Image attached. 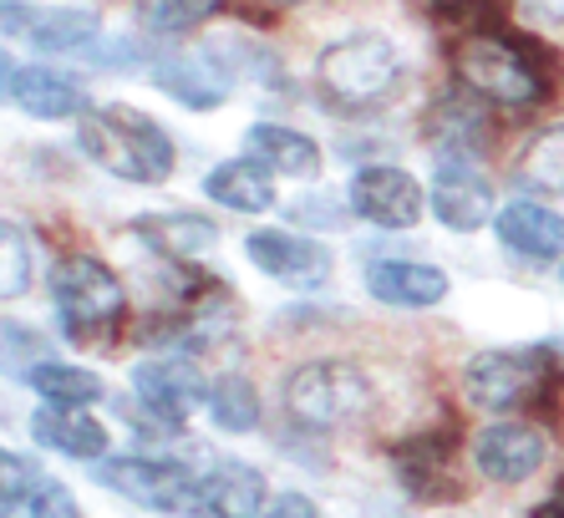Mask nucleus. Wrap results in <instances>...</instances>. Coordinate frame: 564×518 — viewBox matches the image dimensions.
I'll return each mask as SVG.
<instances>
[{
    "label": "nucleus",
    "mask_w": 564,
    "mask_h": 518,
    "mask_svg": "<svg viewBox=\"0 0 564 518\" xmlns=\"http://www.w3.org/2000/svg\"><path fill=\"white\" fill-rule=\"evenodd\" d=\"M77 138H82V148L93 153L97 169L118 173V179H128V183H163L173 173L169 132L128 102L87 112L77 122Z\"/></svg>",
    "instance_id": "1"
},
{
    "label": "nucleus",
    "mask_w": 564,
    "mask_h": 518,
    "mask_svg": "<svg viewBox=\"0 0 564 518\" xmlns=\"http://www.w3.org/2000/svg\"><path fill=\"white\" fill-rule=\"evenodd\" d=\"M453 66H458L463 87L499 107H534L550 91L539 62L529 56V46L499 36V31H468L458 41V52H453Z\"/></svg>",
    "instance_id": "2"
},
{
    "label": "nucleus",
    "mask_w": 564,
    "mask_h": 518,
    "mask_svg": "<svg viewBox=\"0 0 564 518\" xmlns=\"http://www.w3.org/2000/svg\"><path fill=\"white\" fill-rule=\"evenodd\" d=\"M315 82L336 107H377L402 82V56L387 36L361 31V36H346L321 52Z\"/></svg>",
    "instance_id": "3"
},
{
    "label": "nucleus",
    "mask_w": 564,
    "mask_h": 518,
    "mask_svg": "<svg viewBox=\"0 0 564 518\" xmlns=\"http://www.w3.org/2000/svg\"><path fill=\"white\" fill-rule=\"evenodd\" d=\"M285 407L290 417L311 432H326V428H346L356 417L371 407V381L367 371L356 361H305L301 371H290L285 381Z\"/></svg>",
    "instance_id": "4"
},
{
    "label": "nucleus",
    "mask_w": 564,
    "mask_h": 518,
    "mask_svg": "<svg viewBox=\"0 0 564 518\" xmlns=\"http://www.w3.org/2000/svg\"><path fill=\"white\" fill-rule=\"evenodd\" d=\"M550 376H554L550 350H484L463 371V391L484 412H519V407L544 397Z\"/></svg>",
    "instance_id": "5"
},
{
    "label": "nucleus",
    "mask_w": 564,
    "mask_h": 518,
    "mask_svg": "<svg viewBox=\"0 0 564 518\" xmlns=\"http://www.w3.org/2000/svg\"><path fill=\"white\" fill-rule=\"evenodd\" d=\"M52 295H56V311H62V321H66L72 336H97V331H107V325L122 321L118 274L93 255L62 259L56 274H52Z\"/></svg>",
    "instance_id": "6"
},
{
    "label": "nucleus",
    "mask_w": 564,
    "mask_h": 518,
    "mask_svg": "<svg viewBox=\"0 0 564 518\" xmlns=\"http://www.w3.org/2000/svg\"><path fill=\"white\" fill-rule=\"evenodd\" d=\"M97 478L143 508H163V514H173V518H198V478H188L178 463L118 457V463L97 467Z\"/></svg>",
    "instance_id": "7"
},
{
    "label": "nucleus",
    "mask_w": 564,
    "mask_h": 518,
    "mask_svg": "<svg viewBox=\"0 0 564 518\" xmlns=\"http://www.w3.org/2000/svg\"><path fill=\"white\" fill-rule=\"evenodd\" d=\"M351 208L377 229H412L422 219V183L402 169H361L351 179Z\"/></svg>",
    "instance_id": "8"
},
{
    "label": "nucleus",
    "mask_w": 564,
    "mask_h": 518,
    "mask_svg": "<svg viewBox=\"0 0 564 518\" xmlns=\"http://www.w3.org/2000/svg\"><path fill=\"white\" fill-rule=\"evenodd\" d=\"M250 259L260 265L270 280L280 285H295V290H311V285H326L330 274V249L305 239V234H280V229H254L245 239Z\"/></svg>",
    "instance_id": "9"
},
{
    "label": "nucleus",
    "mask_w": 564,
    "mask_h": 518,
    "mask_svg": "<svg viewBox=\"0 0 564 518\" xmlns=\"http://www.w3.org/2000/svg\"><path fill=\"white\" fill-rule=\"evenodd\" d=\"M132 387H138V397H143L163 422H173V428H178L198 402H209V387H204V376H198V366L188 361V356H153V361H143L132 371Z\"/></svg>",
    "instance_id": "10"
},
{
    "label": "nucleus",
    "mask_w": 564,
    "mask_h": 518,
    "mask_svg": "<svg viewBox=\"0 0 564 518\" xmlns=\"http://www.w3.org/2000/svg\"><path fill=\"white\" fill-rule=\"evenodd\" d=\"M433 214L458 234L484 229L494 219V188L478 169H468V158H447L437 163V179H433Z\"/></svg>",
    "instance_id": "11"
},
{
    "label": "nucleus",
    "mask_w": 564,
    "mask_h": 518,
    "mask_svg": "<svg viewBox=\"0 0 564 518\" xmlns=\"http://www.w3.org/2000/svg\"><path fill=\"white\" fill-rule=\"evenodd\" d=\"M473 463L494 483H524L544 463V438L524 422H494L473 442Z\"/></svg>",
    "instance_id": "12"
},
{
    "label": "nucleus",
    "mask_w": 564,
    "mask_h": 518,
    "mask_svg": "<svg viewBox=\"0 0 564 518\" xmlns=\"http://www.w3.org/2000/svg\"><path fill=\"white\" fill-rule=\"evenodd\" d=\"M367 290L381 305L427 311V305L447 300V274L437 265H417V259H377L367 270Z\"/></svg>",
    "instance_id": "13"
},
{
    "label": "nucleus",
    "mask_w": 564,
    "mask_h": 518,
    "mask_svg": "<svg viewBox=\"0 0 564 518\" xmlns=\"http://www.w3.org/2000/svg\"><path fill=\"white\" fill-rule=\"evenodd\" d=\"M264 478L250 463H219L209 478H198V518H260Z\"/></svg>",
    "instance_id": "14"
},
{
    "label": "nucleus",
    "mask_w": 564,
    "mask_h": 518,
    "mask_svg": "<svg viewBox=\"0 0 564 518\" xmlns=\"http://www.w3.org/2000/svg\"><path fill=\"white\" fill-rule=\"evenodd\" d=\"M132 234L163 259H178V265L209 255L219 245V229L204 214H143V219H132Z\"/></svg>",
    "instance_id": "15"
},
{
    "label": "nucleus",
    "mask_w": 564,
    "mask_h": 518,
    "mask_svg": "<svg viewBox=\"0 0 564 518\" xmlns=\"http://www.w3.org/2000/svg\"><path fill=\"white\" fill-rule=\"evenodd\" d=\"M494 224H499V239L513 255H524V259H560L564 255V219L544 204L519 198V204H509Z\"/></svg>",
    "instance_id": "16"
},
{
    "label": "nucleus",
    "mask_w": 564,
    "mask_h": 518,
    "mask_svg": "<svg viewBox=\"0 0 564 518\" xmlns=\"http://www.w3.org/2000/svg\"><path fill=\"white\" fill-rule=\"evenodd\" d=\"M21 112L41 117V122H62V117H87V91L77 87L72 77L52 72V66H21L15 77V97Z\"/></svg>",
    "instance_id": "17"
},
{
    "label": "nucleus",
    "mask_w": 564,
    "mask_h": 518,
    "mask_svg": "<svg viewBox=\"0 0 564 518\" xmlns=\"http://www.w3.org/2000/svg\"><path fill=\"white\" fill-rule=\"evenodd\" d=\"M31 432H36L41 447H52L62 457H102L107 453V428L93 422L82 407H46V412L31 417Z\"/></svg>",
    "instance_id": "18"
},
{
    "label": "nucleus",
    "mask_w": 564,
    "mask_h": 518,
    "mask_svg": "<svg viewBox=\"0 0 564 518\" xmlns=\"http://www.w3.org/2000/svg\"><path fill=\"white\" fill-rule=\"evenodd\" d=\"M204 194L214 204L235 208V214H264V208L275 204V183H270V169L254 163V158H229V163H219L209 173Z\"/></svg>",
    "instance_id": "19"
},
{
    "label": "nucleus",
    "mask_w": 564,
    "mask_h": 518,
    "mask_svg": "<svg viewBox=\"0 0 564 518\" xmlns=\"http://www.w3.org/2000/svg\"><path fill=\"white\" fill-rule=\"evenodd\" d=\"M250 158L264 163L270 173H285V179H311L321 169V148L295 128H280V122H254L250 128Z\"/></svg>",
    "instance_id": "20"
},
{
    "label": "nucleus",
    "mask_w": 564,
    "mask_h": 518,
    "mask_svg": "<svg viewBox=\"0 0 564 518\" xmlns=\"http://www.w3.org/2000/svg\"><path fill=\"white\" fill-rule=\"evenodd\" d=\"M153 82L169 91V97H178L184 107H194V112H209V107H219L224 97H229V77H224L219 66L198 62V56H169V62H158Z\"/></svg>",
    "instance_id": "21"
},
{
    "label": "nucleus",
    "mask_w": 564,
    "mask_h": 518,
    "mask_svg": "<svg viewBox=\"0 0 564 518\" xmlns=\"http://www.w3.org/2000/svg\"><path fill=\"white\" fill-rule=\"evenodd\" d=\"M31 46L36 52H82L97 41V15L77 11V6H52V11H36L31 21Z\"/></svg>",
    "instance_id": "22"
},
{
    "label": "nucleus",
    "mask_w": 564,
    "mask_h": 518,
    "mask_svg": "<svg viewBox=\"0 0 564 518\" xmlns=\"http://www.w3.org/2000/svg\"><path fill=\"white\" fill-rule=\"evenodd\" d=\"M31 387L46 397L52 407H93L102 402V376L97 371H82V366H62V361H46L36 376H31Z\"/></svg>",
    "instance_id": "23"
},
{
    "label": "nucleus",
    "mask_w": 564,
    "mask_h": 518,
    "mask_svg": "<svg viewBox=\"0 0 564 518\" xmlns=\"http://www.w3.org/2000/svg\"><path fill=\"white\" fill-rule=\"evenodd\" d=\"M519 183H529L539 194H564V128L539 132L519 153Z\"/></svg>",
    "instance_id": "24"
},
{
    "label": "nucleus",
    "mask_w": 564,
    "mask_h": 518,
    "mask_svg": "<svg viewBox=\"0 0 564 518\" xmlns=\"http://www.w3.org/2000/svg\"><path fill=\"white\" fill-rule=\"evenodd\" d=\"M224 0H138V21L148 36H184V31L204 26Z\"/></svg>",
    "instance_id": "25"
},
{
    "label": "nucleus",
    "mask_w": 564,
    "mask_h": 518,
    "mask_svg": "<svg viewBox=\"0 0 564 518\" xmlns=\"http://www.w3.org/2000/svg\"><path fill=\"white\" fill-rule=\"evenodd\" d=\"M209 412L224 432H250L260 422V391L245 376H224L209 387Z\"/></svg>",
    "instance_id": "26"
},
{
    "label": "nucleus",
    "mask_w": 564,
    "mask_h": 518,
    "mask_svg": "<svg viewBox=\"0 0 564 518\" xmlns=\"http://www.w3.org/2000/svg\"><path fill=\"white\" fill-rule=\"evenodd\" d=\"M41 356H52V346H46V336H36L31 325H15V321H0V371H11V376H36Z\"/></svg>",
    "instance_id": "27"
},
{
    "label": "nucleus",
    "mask_w": 564,
    "mask_h": 518,
    "mask_svg": "<svg viewBox=\"0 0 564 518\" xmlns=\"http://www.w3.org/2000/svg\"><path fill=\"white\" fill-rule=\"evenodd\" d=\"M31 285V245L26 234L15 229L11 219H0V300L26 295Z\"/></svg>",
    "instance_id": "28"
},
{
    "label": "nucleus",
    "mask_w": 564,
    "mask_h": 518,
    "mask_svg": "<svg viewBox=\"0 0 564 518\" xmlns=\"http://www.w3.org/2000/svg\"><path fill=\"white\" fill-rule=\"evenodd\" d=\"M0 518H82V508H77V498H72V493L62 488V483L41 473L36 488H31L15 508H6Z\"/></svg>",
    "instance_id": "29"
},
{
    "label": "nucleus",
    "mask_w": 564,
    "mask_h": 518,
    "mask_svg": "<svg viewBox=\"0 0 564 518\" xmlns=\"http://www.w3.org/2000/svg\"><path fill=\"white\" fill-rule=\"evenodd\" d=\"M36 483H41V467H31L21 453H6V447H0V514L21 504Z\"/></svg>",
    "instance_id": "30"
},
{
    "label": "nucleus",
    "mask_w": 564,
    "mask_h": 518,
    "mask_svg": "<svg viewBox=\"0 0 564 518\" xmlns=\"http://www.w3.org/2000/svg\"><path fill=\"white\" fill-rule=\"evenodd\" d=\"M260 518H321V514H315V504L305 493H280L275 504L260 508Z\"/></svg>",
    "instance_id": "31"
},
{
    "label": "nucleus",
    "mask_w": 564,
    "mask_h": 518,
    "mask_svg": "<svg viewBox=\"0 0 564 518\" xmlns=\"http://www.w3.org/2000/svg\"><path fill=\"white\" fill-rule=\"evenodd\" d=\"M31 21H36V11H31V6L0 0V31H6V36H31Z\"/></svg>",
    "instance_id": "32"
},
{
    "label": "nucleus",
    "mask_w": 564,
    "mask_h": 518,
    "mask_svg": "<svg viewBox=\"0 0 564 518\" xmlns=\"http://www.w3.org/2000/svg\"><path fill=\"white\" fill-rule=\"evenodd\" d=\"M15 77H21V66L0 52V102H6V97H15Z\"/></svg>",
    "instance_id": "33"
},
{
    "label": "nucleus",
    "mask_w": 564,
    "mask_h": 518,
    "mask_svg": "<svg viewBox=\"0 0 564 518\" xmlns=\"http://www.w3.org/2000/svg\"><path fill=\"white\" fill-rule=\"evenodd\" d=\"M524 11H534V15H544V21H564V0H519Z\"/></svg>",
    "instance_id": "34"
},
{
    "label": "nucleus",
    "mask_w": 564,
    "mask_h": 518,
    "mask_svg": "<svg viewBox=\"0 0 564 518\" xmlns=\"http://www.w3.org/2000/svg\"><path fill=\"white\" fill-rule=\"evenodd\" d=\"M534 518H564V483L550 493V498H544V504L534 508Z\"/></svg>",
    "instance_id": "35"
},
{
    "label": "nucleus",
    "mask_w": 564,
    "mask_h": 518,
    "mask_svg": "<svg viewBox=\"0 0 564 518\" xmlns=\"http://www.w3.org/2000/svg\"><path fill=\"white\" fill-rule=\"evenodd\" d=\"M270 6H295V0H270Z\"/></svg>",
    "instance_id": "36"
}]
</instances>
